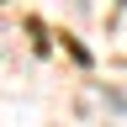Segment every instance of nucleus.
Segmentation results:
<instances>
[{"instance_id": "1", "label": "nucleus", "mask_w": 127, "mask_h": 127, "mask_svg": "<svg viewBox=\"0 0 127 127\" xmlns=\"http://www.w3.org/2000/svg\"><path fill=\"white\" fill-rule=\"evenodd\" d=\"M74 111H79L85 122H95V117L127 122V90H106V85H85V90H79V101H74Z\"/></svg>"}]
</instances>
